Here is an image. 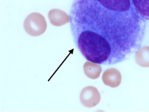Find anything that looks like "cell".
<instances>
[{
  "instance_id": "6da1fadb",
  "label": "cell",
  "mask_w": 149,
  "mask_h": 112,
  "mask_svg": "<svg viewBox=\"0 0 149 112\" xmlns=\"http://www.w3.org/2000/svg\"><path fill=\"white\" fill-rule=\"evenodd\" d=\"M69 16L74 42L88 61L114 65L141 47L146 23L131 0H73Z\"/></svg>"
},
{
  "instance_id": "7a4b0ae2",
  "label": "cell",
  "mask_w": 149,
  "mask_h": 112,
  "mask_svg": "<svg viewBox=\"0 0 149 112\" xmlns=\"http://www.w3.org/2000/svg\"><path fill=\"white\" fill-rule=\"evenodd\" d=\"M23 27L26 33L33 37H38L42 35L47 28V23L40 13H32L24 19Z\"/></svg>"
},
{
  "instance_id": "3957f363",
  "label": "cell",
  "mask_w": 149,
  "mask_h": 112,
  "mask_svg": "<svg viewBox=\"0 0 149 112\" xmlns=\"http://www.w3.org/2000/svg\"><path fill=\"white\" fill-rule=\"evenodd\" d=\"M80 101L86 107H93L100 101V94L93 86H87L84 88L80 94Z\"/></svg>"
},
{
  "instance_id": "277c9868",
  "label": "cell",
  "mask_w": 149,
  "mask_h": 112,
  "mask_svg": "<svg viewBox=\"0 0 149 112\" xmlns=\"http://www.w3.org/2000/svg\"><path fill=\"white\" fill-rule=\"evenodd\" d=\"M49 22L55 27H61L70 22V16L60 9H52L48 14Z\"/></svg>"
},
{
  "instance_id": "5b68a950",
  "label": "cell",
  "mask_w": 149,
  "mask_h": 112,
  "mask_svg": "<svg viewBox=\"0 0 149 112\" xmlns=\"http://www.w3.org/2000/svg\"><path fill=\"white\" fill-rule=\"evenodd\" d=\"M121 80V74L115 68L108 69L103 74V83L111 88H116L119 86Z\"/></svg>"
},
{
  "instance_id": "8992f818",
  "label": "cell",
  "mask_w": 149,
  "mask_h": 112,
  "mask_svg": "<svg viewBox=\"0 0 149 112\" xmlns=\"http://www.w3.org/2000/svg\"><path fill=\"white\" fill-rule=\"evenodd\" d=\"M136 13L145 20H149V0H131Z\"/></svg>"
},
{
  "instance_id": "52a82bcc",
  "label": "cell",
  "mask_w": 149,
  "mask_h": 112,
  "mask_svg": "<svg viewBox=\"0 0 149 112\" xmlns=\"http://www.w3.org/2000/svg\"><path fill=\"white\" fill-rule=\"evenodd\" d=\"M84 71L85 75L88 77L95 79L100 76L102 72V68L99 64L88 61L84 64Z\"/></svg>"
}]
</instances>
